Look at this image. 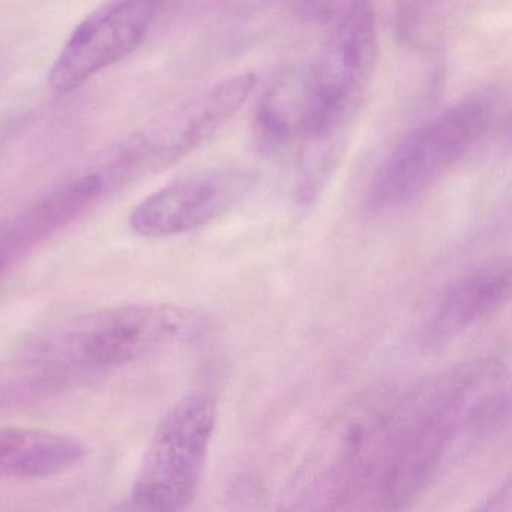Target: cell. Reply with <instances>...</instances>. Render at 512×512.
<instances>
[{
	"label": "cell",
	"instance_id": "3",
	"mask_svg": "<svg viewBox=\"0 0 512 512\" xmlns=\"http://www.w3.org/2000/svg\"><path fill=\"white\" fill-rule=\"evenodd\" d=\"M488 125L487 104L466 100L410 131L374 173L371 211H397L424 196L475 149Z\"/></svg>",
	"mask_w": 512,
	"mask_h": 512
},
{
	"label": "cell",
	"instance_id": "9",
	"mask_svg": "<svg viewBox=\"0 0 512 512\" xmlns=\"http://www.w3.org/2000/svg\"><path fill=\"white\" fill-rule=\"evenodd\" d=\"M107 190V179L98 173L82 176L20 212L0 227V251L8 260L35 245L43 244L79 220Z\"/></svg>",
	"mask_w": 512,
	"mask_h": 512
},
{
	"label": "cell",
	"instance_id": "13",
	"mask_svg": "<svg viewBox=\"0 0 512 512\" xmlns=\"http://www.w3.org/2000/svg\"><path fill=\"white\" fill-rule=\"evenodd\" d=\"M383 392H385V391H383ZM382 397H383V394H382ZM380 401H382V398H380ZM379 406H380V403H379ZM377 410H379V409H377ZM376 415H377V413H376ZM374 419H376V418H374ZM373 425H374V422H373ZM371 431H373V428H371ZM370 439H371V434H370ZM368 446H370V442H368ZM367 454H368V451H367ZM365 458H367V457H365ZM364 464H365V461H364ZM362 469H364V467H362ZM359 478H361V476H359ZM358 484H359V481H358ZM356 488H358V485H356ZM355 493H356V491H355ZM353 497H355V496H353ZM352 503H353V500H352ZM350 509H352V506H350Z\"/></svg>",
	"mask_w": 512,
	"mask_h": 512
},
{
	"label": "cell",
	"instance_id": "10",
	"mask_svg": "<svg viewBox=\"0 0 512 512\" xmlns=\"http://www.w3.org/2000/svg\"><path fill=\"white\" fill-rule=\"evenodd\" d=\"M451 0H398V25L403 34L415 35Z\"/></svg>",
	"mask_w": 512,
	"mask_h": 512
},
{
	"label": "cell",
	"instance_id": "7",
	"mask_svg": "<svg viewBox=\"0 0 512 512\" xmlns=\"http://www.w3.org/2000/svg\"><path fill=\"white\" fill-rule=\"evenodd\" d=\"M256 173L215 169L170 182L133 209L130 227L142 238L184 235L223 217L253 190Z\"/></svg>",
	"mask_w": 512,
	"mask_h": 512
},
{
	"label": "cell",
	"instance_id": "6",
	"mask_svg": "<svg viewBox=\"0 0 512 512\" xmlns=\"http://www.w3.org/2000/svg\"><path fill=\"white\" fill-rule=\"evenodd\" d=\"M256 83L253 73L238 74L170 110L130 145L125 170L160 169L196 151L239 112Z\"/></svg>",
	"mask_w": 512,
	"mask_h": 512
},
{
	"label": "cell",
	"instance_id": "8",
	"mask_svg": "<svg viewBox=\"0 0 512 512\" xmlns=\"http://www.w3.org/2000/svg\"><path fill=\"white\" fill-rule=\"evenodd\" d=\"M509 259L490 260L455 278L440 295L424 326L425 341L446 343L496 316L511 298Z\"/></svg>",
	"mask_w": 512,
	"mask_h": 512
},
{
	"label": "cell",
	"instance_id": "11",
	"mask_svg": "<svg viewBox=\"0 0 512 512\" xmlns=\"http://www.w3.org/2000/svg\"><path fill=\"white\" fill-rule=\"evenodd\" d=\"M356 0H298L299 11L311 22L331 25L346 13Z\"/></svg>",
	"mask_w": 512,
	"mask_h": 512
},
{
	"label": "cell",
	"instance_id": "2",
	"mask_svg": "<svg viewBox=\"0 0 512 512\" xmlns=\"http://www.w3.org/2000/svg\"><path fill=\"white\" fill-rule=\"evenodd\" d=\"M206 328L202 314L179 305L103 308L53 332L35 350L32 364L38 376L62 388L70 380L116 370L196 341Z\"/></svg>",
	"mask_w": 512,
	"mask_h": 512
},
{
	"label": "cell",
	"instance_id": "1",
	"mask_svg": "<svg viewBox=\"0 0 512 512\" xmlns=\"http://www.w3.org/2000/svg\"><path fill=\"white\" fill-rule=\"evenodd\" d=\"M508 416V373L499 359L466 362L391 391L356 509L409 508L454 461L499 433Z\"/></svg>",
	"mask_w": 512,
	"mask_h": 512
},
{
	"label": "cell",
	"instance_id": "4",
	"mask_svg": "<svg viewBox=\"0 0 512 512\" xmlns=\"http://www.w3.org/2000/svg\"><path fill=\"white\" fill-rule=\"evenodd\" d=\"M217 427V406L193 392L176 401L158 422L131 488V508L169 512L196 499Z\"/></svg>",
	"mask_w": 512,
	"mask_h": 512
},
{
	"label": "cell",
	"instance_id": "12",
	"mask_svg": "<svg viewBox=\"0 0 512 512\" xmlns=\"http://www.w3.org/2000/svg\"><path fill=\"white\" fill-rule=\"evenodd\" d=\"M8 259L4 256V253L0 251V271L5 268V265H7Z\"/></svg>",
	"mask_w": 512,
	"mask_h": 512
},
{
	"label": "cell",
	"instance_id": "5",
	"mask_svg": "<svg viewBox=\"0 0 512 512\" xmlns=\"http://www.w3.org/2000/svg\"><path fill=\"white\" fill-rule=\"evenodd\" d=\"M166 0H112L83 20L49 71V88L70 94L133 55L148 38Z\"/></svg>",
	"mask_w": 512,
	"mask_h": 512
}]
</instances>
